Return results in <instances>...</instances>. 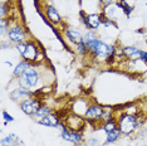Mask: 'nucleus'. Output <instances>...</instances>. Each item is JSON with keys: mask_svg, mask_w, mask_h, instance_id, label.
<instances>
[{"mask_svg": "<svg viewBox=\"0 0 147 146\" xmlns=\"http://www.w3.org/2000/svg\"><path fill=\"white\" fill-rule=\"evenodd\" d=\"M0 15L1 18H6L9 15V4L6 1H3L0 5Z\"/></svg>", "mask_w": 147, "mask_h": 146, "instance_id": "nucleus-23", "label": "nucleus"}, {"mask_svg": "<svg viewBox=\"0 0 147 146\" xmlns=\"http://www.w3.org/2000/svg\"><path fill=\"white\" fill-rule=\"evenodd\" d=\"M32 67H33V63H29V62L24 61V59L19 61V63L14 67V69H13V78L18 79L19 77H22V76Z\"/></svg>", "mask_w": 147, "mask_h": 146, "instance_id": "nucleus-15", "label": "nucleus"}, {"mask_svg": "<svg viewBox=\"0 0 147 146\" xmlns=\"http://www.w3.org/2000/svg\"><path fill=\"white\" fill-rule=\"evenodd\" d=\"M39 81H40V73H39L36 66H33L32 68H29L22 77L18 78V84L23 88L26 89H35L39 84Z\"/></svg>", "mask_w": 147, "mask_h": 146, "instance_id": "nucleus-3", "label": "nucleus"}, {"mask_svg": "<svg viewBox=\"0 0 147 146\" xmlns=\"http://www.w3.org/2000/svg\"><path fill=\"white\" fill-rule=\"evenodd\" d=\"M10 26L11 25H10V20H9V18H1V20H0V33H1V36L8 34Z\"/></svg>", "mask_w": 147, "mask_h": 146, "instance_id": "nucleus-21", "label": "nucleus"}, {"mask_svg": "<svg viewBox=\"0 0 147 146\" xmlns=\"http://www.w3.org/2000/svg\"><path fill=\"white\" fill-rule=\"evenodd\" d=\"M61 137L64 141L71 142L73 145H82L84 142V134H83V131H74L68 127L61 131Z\"/></svg>", "mask_w": 147, "mask_h": 146, "instance_id": "nucleus-7", "label": "nucleus"}, {"mask_svg": "<svg viewBox=\"0 0 147 146\" xmlns=\"http://www.w3.org/2000/svg\"><path fill=\"white\" fill-rule=\"evenodd\" d=\"M13 47V43H8V42H1V49H5V48H9L10 49Z\"/></svg>", "mask_w": 147, "mask_h": 146, "instance_id": "nucleus-29", "label": "nucleus"}, {"mask_svg": "<svg viewBox=\"0 0 147 146\" xmlns=\"http://www.w3.org/2000/svg\"><path fill=\"white\" fill-rule=\"evenodd\" d=\"M117 120H118V130L121 131L122 136H131L140 127V120L137 114L122 112Z\"/></svg>", "mask_w": 147, "mask_h": 146, "instance_id": "nucleus-1", "label": "nucleus"}, {"mask_svg": "<svg viewBox=\"0 0 147 146\" xmlns=\"http://www.w3.org/2000/svg\"><path fill=\"white\" fill-rule=\"evenodd\" d=\"M1 116H3V120H4V125H8V124H10V122H14V117H13L10 114H8L5 110H3Z\"/></svg>", "mask_w": 147, "mask_h": 146, "instance_id": "nucleus-24", "label": "nucleus"}, {"mask_svg": "<svg viewBox=\"0 0 147 146\" xmlns=\"http://www.w3.org/2000/svg\"><path fill=\"white\" fill-rule=\"evenodd\" d=\"M99 145V140L97 137H89L87 140V146H98Z\"/></svg>", "mask_w": 147, "mask_h": 146, "instance_id": "nucleus-26", "label": "nucleus"}, {"mask_svg": "<svg viewBox=\"0 0 147 146\" xmlns=\"http://www.w3.org/2000/svg\"><path fill=\"white\" fill-rule=\"evenodd\" d=\"M105 111H106V108L103 107V106L98 105V103H92L88 106V108H87L83 117L88 122H102Z\"/></svg>", "mask_w": 147, "mask_h": 146, "instance_id": "nucleus-6", "label": "nucleus"}, {"mask_svg": "<svg viewBox=\"0 0 147 146\" xmlns=\"http://www.w3.org/2000/svg\"><path fill=\"white\" fill-rule=\"evenodd\" d=\"M140 51H141V49L137 48L136 45H127V47L122 48L123 57L129 59V61H132V62L141 61V59H140Z\"/></svg>", "mask_w": 147, "mask_h": 146, "instance_id": "nucleus-14", "label": "nucleus"}, {"mask_svg": "<svg viewBox=\"0 0 147 146\" xmlns=\"http://www.w3.org/2000/svg\"><path fill=\"white\" fill-rule=\"evenodd\" d=\"M4 146H22V142H18V144H13V145H4Z\"/></svg>", "mask_w": 147, "mask_h": 146, "instance_id": "nucleus-30", "label": "nucleus"}, {"mask_svg": "<svg viewBox=\"0 0 147 146\" xmlns=\"http://www.w3.org/2000/svg\"><path fill=\"white\" fill-rule=\"evenodd\" d=\"M18 142H22L18 135H15V134H9L8 136H5V137L1 139V141H0V146L13 145V144H18Z\"/></svg>", "mask_w": 147, "mask_h": 146, "instance_id": "nucleus-19", "label": "nucleus"}, {"mask_svg": "<svg viewBox=\"0 0 147 146\" xmlns=\"http://www.w3.org/2000/svg\"><path fill=\"white\" fill-rule=\"evenodd\" d=\"M14 47L19 52V55L24 61L29 63H34L36 61H39L40 51H39L38 44L34 41H26L24 43H19V44H15Z\"/></svg>", "mask_w": 147, "mask_h": 146, "instance_id": "nucleus-2", "label": "nucleus"}, {"mask_svg": "<svg viewBox=\"0 0 147 146\" xmlns=\"http://www.w3.org/2000/svg\"><path fill=\"white\" fill-rule=\"evenodd\" d=\"M5 63H6V66H9V67H11V66H13L11 62H5Z\"/></svg>", "mask_w": 147, "mask_h": 146, "instance_id": "nucleus-31", "label": "nucleus"}, {"mask_svg": "<svg viewBox=\"0 0 147 146\" xmlns=\"http://www.w3.org/2000/svg\"><path fill=\"white\" fill-rule=\"evenodd\" d=\"M64 35H65V38L68 39V41L71 42L73 45H77L78 43H81L83 41L82 32L78 30V29H76V28H68V29H65Z\"/></svg>", "mask_w": 147, "mask_h": 146, "instance_id": "nucleus-13", "label": "nucleus"}, {"mask_svg": "<svg viewBox=\"0 0 147 146\" xmlns=\"http://www.w3.org/2000/svg\"><path fill=\"white\" fill-rule=\"evenodd\" d=\"M64 122H65L67 127L71 128V130H74V131H82L83 127L86 126V118L81 115L74 114V112L67 115Z\"/></svg>", "mask_w": 147, "mask_h": 146, "instance_id": "nucleus-8", "label": "nucleus"}, {"mask_svg": "<svg viewBox=\"0 0 147 146\" xmlns=\"http://www.w3.org/2000/svg\"><path fill=\"white\" fill-rule=\"evenodd\" d=\"M118 9H121V10L123 11V14H125L127 18H129V15L132 14L133 11V8L131 5H129V3H127L126 0H117L116 4H115Z\"/></svg>", "mask_w": 147, "mask_h": 146, "instance_id": "nucleus-17", "label": "nucleus"}, {"mask_svg": "<svg viewBox=\"0 0 147 146\" xmlns=\"http://www.w3.org/2000/svg\"><path fill=\"white\" fill-rule=\"evenodd\" d=\"M79 19H81V22L83 23V24H84L86 23V19H87V14L83 10H81L79 11Z\"/></svg>", "mask_w": 147, "mask_h": 146, "instance_id": "nucleus-28", "label": "nucleus"}, {"mask_svg": "<svg viewBox=\"0 0 147 146\" xmlns=\"http://www.w3.org/2000/svg\"><path fill=\"white\" fill-rule=\"evenodd\" d=\"M141 146H147V144H143V145H141Z\"/></svg>", "mask_w": 147, "mask_h": 146, "instance_id": "nucleus-32", "label": "nucleus"}, {"mask_svg": "<svg viewBox=\"0 0 147 146\" xmlns=\"http://www.w3.org/2000/svg\"><path fill=\"white\" fill-rule=\"evenodd\" d=\"M42 99L39 97H36V96H32V97H29L28 99H25V101H23L22 103H19V107L20 110L26 116H32V117H34V115L36 114V111H38L39 108L42 107Z\"/></svg>", "mask_w": 147, "mask_h": 146, "instance_id": "nucleus-5", "label": "nucleus"}, {"mask_svg": "<svg viewBox=\"0 0 147 146\" xmlns=\"http://www.w3.org/2000/svg\"><path fill=\"white\" fill-rule=\"evenodd\" d=\"M146 5H147V3H146Z\"/></svg>", "mask_w": 147, "mask_h": 146, "instance_id": "nucleus-35", "label": "nucleus"}, {"mask_svg": "<svg viewBox=\"0 0 147 146\" xmlns=\"http://www.w3.org/2000/svg\"><path fill=\"white\" fill-rule=\"evenodd\" d=\"M118 128V120H117V117H113L111 118V120L106 121L102 124V130L106 132H111L113 130H117Z\"/></svg>", "mask_w": 147, "mask_h": 146, "instance_id": "nucleus-18", "label": "nucleus"}, {"mask_svg": "<svg viewBox=\"0 0 147 146\" xmlns=\"http://www.w3.org/2000/svg\"><path fill=\"white\" fill-rule=\"evenodd\" d=\"M8 41L13 43V44H19V43H24L28 41V33L24 29V26L22 24H14L10 26L8 34Z\"/></svg>", "mask_w": 147, "mask_h": 146, "instance_id": "nucleus-4", "label": "nucleus"}, {"mask_svg": "<svg viewBox=\"0 0 147 146\" xmlns=\"http://www.w3.org/2000/svg\"><path fill=\"white\" fill-rule=\"evenodd\" d=\"M52 112H53L52 108L49 107L48 105H43L42 107L39 108L38 111H36V114L34 115V118H35L36 121H38V120H42V118H44L45 116H48L49 114H52Z\"/></svg>", "mask_w": 147, "mask_h": 146, "instance_id": "nucleus-20", "label": "nucleus"}, {"mask_svg": "<svg viewBox=\"0 0 147 146\" xmlns=\"http://www.w3.org/2000/svg\"><path fill=\"white\" fill-rule=\"evenodd\" d=\"M116 1L117 0H99V4H101V6L105 9V8H108V6H111V5H115Z\"/></svg>", "mask_w": 147, "mask_h": 146, "instance_id": "nucleus-25", "label": "nucleus"}, {"mask_svg": "<svg viewBox=\"0 0 147 146\" xmlns=\"http://www.w3.org/2000/svg\"><path fill=\"white\" fill-rule=\"evenodd\" d=\"M32 96H34V92L30 91V89L23 88L20 86H18L15 89L9 92V98H10L11 101L16 102V103H22L23 101L28 99L29 97H32Z\"/></svg>", "mask_w": 147, "mask_h": 146, "instance_id": "nucleus-10", "label": "nucleus"}, {"mask_svg": "<svg viewBox=\"0 0 147 146\" xmlns=\"http://www.w3.org/2000/svg\"><path fill=\"white\" fill-rule=\"evenodd\" d=\"M146 47H147V42H146Z\"/></svg>", "mask_w": 147, "mask_h": 146, "instance_id": "nucleus-34", "label": "nucleus"}, {"mask_svg": "<svg viewBox=\"0 0 147 146\" xmlns=\"http://www.w3.org/2000/svg\"><path fill=\"white\" fill-rule=\"evenodd\" d=\"M121 131L117 128V130H113L111 132H107L106 134V140L105 142H103V145H109V144H115V142H117L121 139Z\"/></svg>", "mask_w": 147, "mask_h": 146, "instance_id": "nucleus-16", "label": "nucleus"}, {"mask_svg": "<svg viewBox=\"0 0 147 146\" xmlns=\"http://www.w3.org/2000/svg\"><path fill=\"white\" fill-rule=\"evenodd\" d=\"M140 59L147 64V51H143V49L140 51Z\"/></svg>", "mask_w": 147, "mask_h": 146, "instance_id": "nucleus-27", "label": "nucleus"}, {"mask_svg": "<svg viewBox=\"0 0 147 146\" xmlns=\"http://www.w3.org/2000/svg\"><path fill=\"white\" fill-rule=\"evenodd\" d=\"M127 146H133V145H127Z\"/></svg>", "mask_w": 147, "mask_h": 146, "instance_id": "nucleus-33", "label": "nucleus"}, {"mask_svg": "<svg viewBox=\"0 0 147 146\" xmlns=\"http://www.w3.org/2000/svg\"><path fill=\"white\" fill-rule=\"evenodd\" d=\"M61 117L58 116V114H55V112H52V114H49L48 116H45L44 118H42V120H38V125L40 126H45V127H51V128H58L59 124H61Z\"/></svg>", "mask_w": 147, "mask_h": 146, "instance_id": "nucleus-12", "label": "nucleus"}, {"mask_svg": "<svg viewBox=\"0 0 147 146\" xmlns=\"http://www.w3.org/2000/svg\"><path fill=\"white\" fill-rule=\"evenodd\" d=\"M45 18L48 19L49 22L52 23V24H54V25H61L62 23H63V19H62V16L61 14H59V11L55 9V6L54 5H52V4H47L45 5Z\"/></svg>", "mask_w": 147, "mask_h": 146, "instance_id": "nucleus-11", "label": "nucleus"}, {"mask_svg": "<svg viewBox=\"0 0 147 146\" xmlns=\"http://www.w3.org/2000/svg\"><path fill=\"white\" fill-rule=\"evenodd\" d=\"M76 49H77V53H78L79 55H87V54L89 53L84 41H82L81 43H78V44L76 45Z\"/></svg>", "mask_w": 147, "mask_h": 146, "instance_id": "nucleus-22", "label": "nucleus"}, {"mask_svg": "<svg viewBox=\"0 0 147 146\" xmlns=\"http://www.w3.org/2000/svg\"><path fill=\"white\" fill-rule=\"evenodd\" d=\"M103 14L102 13H91V14H87L86 23L83 25L86 26L88 30H98L99 28L103 25Z\"/></svg>", "mask_w": 147, "mask_h": 146, "instance_id": "nucleus-9", "label": "nucleus"}]
</instances>
